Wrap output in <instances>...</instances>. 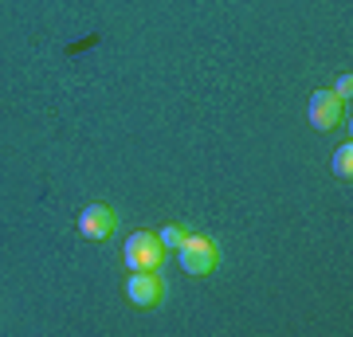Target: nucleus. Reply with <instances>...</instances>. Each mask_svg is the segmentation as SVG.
I'll use <instances>...</instances> for the list:
<instances>
[{
    "label": "nucleus",
    "instance_id": "nucleus-1",
    "mask_svg": "<svg viewBox=\"0 0 353 337\" xmlns=\"http://www.w3.org/2000/svg\"><path fill=\"white\" fill-rule=\"evenodd\" d=\"M169 251L161 247V239L157 232H134L126 239V247H122V263H126V271H157L165 263Z\"/></svg>",
    "mask_w": 353,
    "mask_h": 337
},
{
    "label": "nucleus",
    "instance_id": "nucleus-5",
    "mask_svg": "<svg viewBox=\"0 0 353 337\" xmlns=\"http://www.w3.org/2000/svg\"><path fill=\"white\" fill-rule=\"evenodd\" d=\"M114 227H118V220H114V212L106 208V204H87V208L79 212V232H83L87 239H94V243L110 239Z\"/></svg>",
    "mask_w": 353,
    "mask_h": 337
},
{
    "label": "nucleus",
    "instance_id": "nucleus-7",
    "mask_svg": "<svg viewBox=\"0 0 353 337\" xmlns=\"http://www.w3.org/2000/svg\"><path fill=\"white\" fill-rule=\"evenodd\" d=\"M330 169H334V176H341V181H350V176H353V145H350V141L334 150V161H330Z\"/></svg>",
    "mask_w": 353,
    "mask_h": 337
},
{
    "label": "nucleus",
    "instance_id": "nucleus-4",
    "mask_svg": "<svg viewBox=\"0 0 353 337\" xmlns=\"http://www.w3.org/2000/svg\"><path fill=\"white\" fill-rule=\"evenodd\" d=\"M306 114H310V125H314V130H334V125L341 122V114H345V102H341L334 90H314Z\"/></svg>",
    "mask_w": 353,
    "mask_h": 337
},
{
    "label": "nucleus",
    "instance_id": "nucleus-2",
    "mask_svg": "<svg viewBox=\"0 0 353 337\" xmlns=\"http://www.w3.org/2000/svg\"><path fill=\"white\" fill-rule=\"evenodd\" d=\"M176 259H181V267H185L189 275H212L216 263H220V251H216V243L208 236H196V232H192V236L185 239V247L176 251Z\"/></svg>",
    "mask_w": 353,
    "mask_h": 337
},
{
    "label": "nucleus",
    "instance_id": "nucleus-3",
    "mask_svg": "<svg viewBox=\"0 0 353 337\" xmlns=\"http://www.w3.org/2000/svg\"><path fill=\"white\" fill-rule=\"evenodd\" d=\"M126 298L134 302V306H141V310L157 306V302L165 298L161 275H157V271H130V278H126Z\"/></svg>",
    "mask_w": 353,
    "mask_h": 337
},
{
    "label": "nucleus",
    "instance_id": "nucleus-8",
    "mask_svg": "<svg viewBox=\"0 0 353 337\" xmlns=\"http://www.w3.org/2000/svg\"><path fill=\"white\" fill-rule=\"evenodd\" d=\"M350 90H353V75H338V83H334V94L345 102V99H350Z\"/></svg>",
    "mask_w": 353,
    "mask_h": 337
},
{
    "label": "nucleus",
    "instance_id": "nucleus-6",
    "mask_svg": "<svg viewBox=\"0 0 353 337\" xmlns=\"http://www.w3.org/2000/svg\"><path fill=\"white\" fill-rule=\"evenodd\" d=\"M189 236H192V232H189L185 224H165L161 232H157V239H161V247H165V251H181Z\"/></svg>",
    "mask_w": 353,
    "mask_h": 337
}]
</instances>
